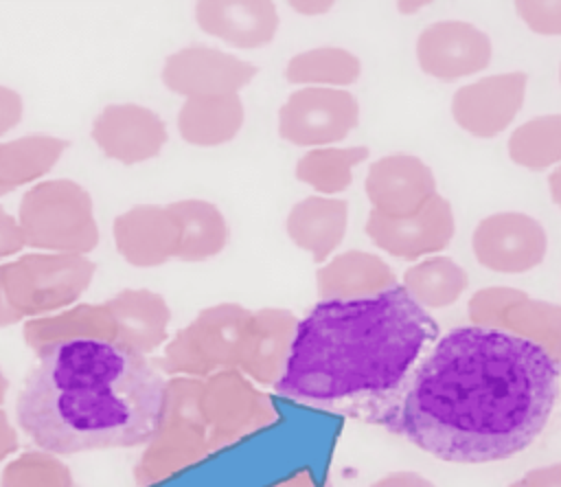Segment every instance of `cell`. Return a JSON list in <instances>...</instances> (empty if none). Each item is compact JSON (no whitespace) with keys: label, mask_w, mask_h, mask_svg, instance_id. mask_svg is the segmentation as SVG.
Masks as SVG:
<instances>
[{"label":"cell","mask_w":561,"mask_h":487,"mask_svg":"<svg viewBox=\"0 0 561 487\" xmlns=\"http://www.w3.org/2000/svg\"><path fill=\"white\" fill-rule=\"evenodd\" d=\"M548 191H550V200L561 211V165L550 169V173H548Z\"/></svg>","instance_id":"cell-43"},{"label":"cell","mask_w":561,"mask_h":487,"mask_svg":"<svg viewBox=\"0 0 561 487\" xmlns=\"http://www.w3.org/2000/svg\"><path fill=\"white\" fill-rule=\"evenodd\" d=\"M178 224L180 261H206L219 254L228 244V224L224 213L208 200L186 197L167 204Z\"/></svg>","instance_id":"cell-24"},{"label":"cell","mask_w":561,"mask_h":487,"mask_svg":"<svg viewBox=\"0 0 561 487\" xmlns=\"http://www.w3.org/2000/svg\"><path fill=\"white\" fill-rule=\"evenodd\" d=\"M20 445L18 432L9 421V415L0 408V461H4L7 456H11Z\"/></svg>","instance_id":"cell-40"},{"label":"cell","mask_w":561,"mask_h":487,"mask_svg":"<svg viewBox=\"0 0 561 487\" xmlns=\"http://www.w3.org/2000/svg\"><path fill=\"white\" fill-rule=\"evenodd\" d=\"M559 380L561 364L533 342L502 329L456 327L416 369L394 426L440 461H504L543 432Z\"/></svg>","instance_id":"cell-1"},{"label":"cell","mask_w":561,"mask_h":487,"mask_svg":"<svg viewBox=\"0 0 561 487\" xmlns=\"http://www.w3.org/2000/svg\"><path fill=\"white\" fill-rule=\"evenodd\" d=\"M559 83H561V64H559Z\"/></svg>","instance_id":"cell-46"},{"label":"cell","mask_w":561,"mask_h":487,"mask_svg":"<svg viewBox=\"0 0 561 487\" xmlns=\"http://www.w3.org/2000/svg\"><path fill=\"white\" fill-rule=\"evenodd\" d=\"M245 110L239 94L186 99L178 112V132L195 147H217L230 143L243 127Z\"/></svg>","instance_id":"cell-25"},{"label":"cell","mask_w":561,"mask_h":487,"mask_svg":"<svg viewBox=\"0 0 561 487\" xmlns=\"http://www.w3.org/2000/svg\"><path fill=\"white\" fill-rule=\"evenodd\" d=\"M414 55L421 72L451 83L486 70L493 59V42L473 22L436 20L416 35Z\"/></svg>","instance_id":"cell-12"},{"label":"cell","mask_w":561,"mask_h":487,"mask_svg":"<svg viewBox=\"0 0 561 487\" xmlns=\"http://www.w3.org/2000/svg\"><path fill=\"white\" fill-rule=\"evenodd\" d=\"M199 410L206 423L210 452L256 434L278 419L272 399L239 369H226L202 380Z\"/></svg>","instance_id":"cell-8"},{"label":"cell","mask_w":561,"mask_h":487,"mask_svg":"<svg viewBox=\"0 0 561 487\" xmlns=\"http://www.w3.org/2000/svg\"><path fill=\"white\" fill-rule=\"evenodd\" d=\"M167 380L147 355L107 340L50 349L26 375L15 417L26 437L57 456L147 443Z\"/></svg>","instance_id":"cell-2"},{"label":"cell","mask_w":561,"mask_h":487,"mask_svg":"<svg viewBox=\"0 0 561 487\" xmlns=\"http://www.w3.org/2000/svg\"><path fill=\"white\" fill-rule=\"evenodd\" d=\"M359 123V103L344 88H298L278 110V134L298 147H333Z\"/></svg>","instance_id":"cell-9"},{"label":"cell","mask_w":561,"mask_h":487,"mask_svg":"<svg viewBox=\"0 0 561 487\" xmlns=\"http://www.w3.org/2000/svg\"><path fill=\"white\" fill-rule=\"evenodd\" d=\"M298 318L283 307H263L252 312L237 355V369L252 382L263 386H276L283 377Z\"/></svg>","instance_id":"cell-17"},{"label":"cell","mask_w":561,"mask_h":487,"mask_svg":"<svg viewBox=\"0 0 561 487\" xmlns=\"http://www.w3.org/2000/svg\"><path fill=\"white\" fill-rule=\"evenodd\" d=\"M20 320H22V318L13 312V307H11L9 301H7L4 285H2V265H0V327L15 325V322H20Z\"/></svg>","instance_id":"cell-42"},{"label":"cell","mask_w":561,"mask_h":487,"mask_svg":"<svg viewBox=\"0 0 561 487\" xmlns=\"http://www.w3.org/2000/svg\"><path fill=\"white\" fill-rule=\"evenodd\" d=\"M202 380L169 377L162 397V410L147 450L140 454L134 480L138 487H151L169 476L193 467L208 452V432L199 410Z\"/></svg>","instance_id":"cell-5"},{"label":"cell","mask_w":561,"mask_h":487,"mask_svg":"<svg viewBox=\"0 0 561 487\" xmlns=\"http://www.w3.org/2000/svg\"><path fill=\"white\" fill-rule=\"evenodd\" d=\"M26 246L57 254H88L99 246V226L90 193L70 178L31 186L18 208Z\"/></svg>","instance_id":"cell-4"},{"label":"cell","mask_w":561,"mask_h":487,"mask_svg":"<svg viewBox=\"0 0 561 487\" xmlns=\"http://www.w3.org/2000/svg\"><path fill=\"white\" fill-rule=\"evenodd\" d=\"M26 246L20 222L0 206V259L18 254Z\"/></svg>","instance_id":"cell-35"},{"label":"cell","mask_w":561,"mask_h":487,"mask_svg":"<svg viewBox=\"0 0 561 487\" xmlns=\"http://www.w3.org/2000/svg\"><path fill=\"white\" fill-rule=\"evenodd\" d=\"M270 487H331V483L316 478V474L309 467H300L294 474H289L287 478H283Z\"/></svg>","instance_id":"cell-39"},{"label":"cell","mask_w":561,"mask_h":487,"mask_svg":"<svg viewBox=\"0 0 561 487\" xmlns=\"http://www.w3.org/2000/svg\"><path fill=\"white\" fill-rule=\"evenodd\" d=\"M526 296L524 290L511 285H486L476 290L467 303V316L473 327L500 329L504 312Z\"/></svg>","instance_id":"cell-33"},{"label":"cell","mask_w":561,"mask_h":487,"mask_svg":"<svg viewBox=\"0 0 561 487\" xmlns=\"http://www.w3.org/2000/svg\"><path fill=\"white\" fill-rule=\"evenodd\" d=\"M364 230L379 250L405 261H421V257H434L449 248L456 217L449 200L438 193L412 217L394 219L370 208Z\"/></svg>","instance_id":"cell-14"},{"label":"cell","mask_w":561,"mask_h":487,"mask_svg":"<svg viewBox=\"0 0 561 487\" xmlns=\"http://www.w3.org/2000/svg\"><path fill=\"white\" fill-rule=\"evenodd\" d=\"M66 147L68 140L48 134H26L0 143V195L44 178Z\"/></svg>","instance_id":"cell-26"},{"label":"cell","mask_w":561,"mask_h":487,"mask_svg":"<svg viewBox=\"0 0 561 487\" xmlns=\"http://www.w3.org/2000/svg\"><path fill=\"white\" fill-rule=\"evenodd\" d=\"M397 274L386 259L366 250H344L316 272L320 301H357L394 290Z\"/></svg>","instance_id":"cell-20"},{"label":"cell","mask_w":561,"mask_h":487,"mask_svg":"<svg viewBox=\"0 0 561 487\" xmlns=\"http://www.w3.org/2000/svg\"><path fill=\"white\" fill-rule=\"evenodd\" d=\"M256 72L254 64L232 53L193 44L164 59L160 79L164 88L184 99H210L239 94Z\"/></svg>","instance_id":"cell-13"},{"label":"cell","mask_w":561,"mask_h":487,"mask_svg":"<svg viewBox=\"0 0 561 487\" xmlns=\"http://www.w3.org/2000/svg\"><path fill=\"white\" fill-rule=\"evenodd\" d=\"M7 388H9V382H7V377H4V373H2V369H0V404H2L4 397H7Z\"/></svg>","instance_id":"cell-45"},{"label":"cell","mask_w":561,"mask_h":487,"mask_svg":"<svg viewBox=\"0 0 561 487\" xmlns=\"http://www.w3.org/2000/svg\"><path fill=\"white\" fill-rule=\"evenodd\" d=\"M500 329L524 338L546 351L552 360L561 364V305L543 298L524 296L511 305L502 320Z\"/></svg>","instance_id":"cell-31"},{"label":"cell","mask_w":561,"mask_h":487,"mask_svg":"<svg viewBox=\"0 0 561 487\" xmlns=\"http://www.w3.org/2000/svg\"><path fill=\"white\" fill-rule=\"evenodd\" d=\"M348 228V202L327 195H307L296 202L285 219L287 237L309 252L316 263H327L340 248Z\"/></svg>","instance_id":"cell-22"},{"label":"cell","mask_w":561,"mask_h":487,"mask_svg":"<svg viewBox=\"0 0 561 487\" xmlns=\"http://www.w3.org/2000/svg\"><path fill=\"white\" fill-rule=\"evenodd\" d=\"M370 149L366 145L351 147H318L305 151L296 167L294 175L302 184H309L318 195L335 197L353 184V169L368 158Z\"/></svg>","instance_id":"cell-29"},{"label":"cell","mask_w":561,"mask_h":487,"mask_svg":"<svg viewBox=\"0 0 561 487\" xmlns=\"http://www.w3.org/2000/svg\"><path fill=\"white\" fill-rule=\"evenodd\" d=\"M368 487H436V485L427 476H423L419 472L399 469V472H390V474L377 478Z\"/></svg>","instance_id":"cell-38"},{"label":"cell","mask_w":561,"mask_h":487,"mask_svg":"<svg viewBox=\"0 0 561 487\" xmlns=\"http://www.w3.org/2000/svg\"><path fill=\"white\" fill-rule=\"evenodd\" d=\"M427 4H430L427 0H403V2H397V9H399V13L412 15V13L421 11V9L427 7Z\"/></svg>","instance_id":"cell-44"},{"label":"cell","mask_w":561,"mask_h":487,"mask_svg":"<svg viewBox=\"0 0 561 487\" xmlns=\"http://www.w3.org/2000/svg\"><path fill=\"white\" fill-rule=\"evenodd\" d=\"M289 7L302 15H320L333 9L331 0H291Z\"/></svg>","instance_id":"cell-41"},{"label":"cell","mask_w":561,"mask_h":487,"mask_svg":"<svg viewBox=\"0 0 561 487\" xmlns=\"http://www.w3.org/2000/svg\"><path fill=\"white\" fill-rule=\"evenodd\" d=\"M252 312L239 303H217L202 309L164 347L158 369L171 377L206 380L237 369L239 344Z\"/></svg>","instance_id":"cell-7"},{"label":"cell","mask_w":561,"mask_h":487,"mask_svg":"<svg viewBox=\"0 0 561 487\" xmlns=\"http://www.w3.org/2000/svg\"><path fill=\"white\" fill-rule=\"evenodd\" d=\"M118 254L136 268L162 265L178 252V224L167 206L138 204L116 215L112 226Z\"/></svg>","instance_id":"cell-19"},{"label":"cell","mask_w":561,"mask_h":487,"mask_svg":"<svg viewBox=\"0 0 561 487\" xmlns=\"http://www.w3.org/2000/svg\"><path fill=\"white\" fill-rule=\"evenodd\" d=\"M364 191L373 211L386 217H412L436 195L438 184L432 167L414 154H386L370 162Z\"/></svg>","instance_id":"cell-15"},{"label":"cell","mask_w":561,"mask_h":487,"mask_svg":"<svg viewBox=\"0 0 561 487\" xmlns=\"http://www.w3.org/2000/svg\"><path fill=\"white\" fill-rule=\"evenodd\" d=\"M423 309H445L469 287L467 270L451 257L434 254L412 263L401 285Z\"/></svg>","instance_id":"cell-27"},{"label":"cell","mask_w":561,"mask_h":487,"mask_svg":"<svg viewBox=\"0 0 561 487\" xmlns=\"http://www.w3.org/2000/svg\"><path fill=\"white\" fill-rule=\"evenodd\" d=\"M506 151L511 162L526 171H546L561 165V112L519 123L508 134Z\"/></svg>","instance_id":"cell-30"},{"label":"cell","mask_w":561,"mask_h":487,"mask_svg":"<svg viewBox=\"0 0 561 487\" xmlns=\"http://www.w3.org/2000/svg\"><path fill=\"white\" fill-rule=\"evenodd\" d=\"M22 338L26 347L42 358L50 349L75 340L116 342V325L105 303H79L68 309L26 320Z\"/></svg>","instance_id":"cell-23"},{"label":"cell","mask_w":561,"mask_h":487,"mask_svg":"<svg viewBox=\"0 0 561 487\" xmlns=\"http://www.w3.org/2000/svg\"><path fill=\"white\" fill-rule=\"evenodd\" d=\"M476 261L497 274H524L543 263L548 233L543 224L522 211H497L482 217L471 235Z\"/></svg>","instance_id":"cell-10"},{"label":"cell","mask_w":561,"mask_h":487,"mask_svg":"<svg viewBox=\"0 0 561 487\" xmlns=\"http://www.w3.org/2000/svg\"><path fill=\"white\" fill-rule=\"evenodd\" d=\"M528 75L524 70L478 77L451 94L454 123L473 138H495L508 129L524 107Z\"/></svg>","instance_id":"cell-11"},{"label":"cell","mask_w":561,"mask_h":487,"mask_svg":"<svg viewBox=\"0 0 561 487\" xmlns=\"http://www.w3.org/2000/svg\"><path fill=\"white\" fill-rule=\"evenodd\" d=\"M193 13L204 33L243 50L270 44L280 24L270 0H202Z\"/></svg>","instance_id":"cell-18"},{"label":"cell","mask_w":561,"mask_h":487,"mask_svg":"<svg viewBox=\"0 0 561 487\" xmlns=\"http://www.w3.org/2000/svg\"><path fill=\"white\" fill-rule=\"evenodd\" d=\"M508 487H561V463L533 467Z\"/></svg>","instance_id":"cell-37"},{"label":"cell","mask_w":561,"mask_h":487,"mask_svg":"<svg viewBox=\"0 0 561 487\" xmlns=\"http://www.w3.org/2000/svg\"><path fill=\"white\" fill-rule=\"evenodd\" d=\"M0 487H77L70 467L53 452L28 450L9 461Z\"/></svg>","instance_id":"cell-32"},{"label":"cell","mask_w":561,"mask_h":487,"mask_svg":"<svg viewBox=\"0 0 561 487\" xmlns=\"http://www.w3.org/2000/svg\"><path fill=\"white\" fill-rule=\"evenodd\" d=\"M362 75V61L342 46H316L300 50L285 64V79L302 88H344Z\"/></svg>","instance_id":"cell-28"},{"label":"cell","mask_w":561,"mask_h":487,"mask_svg":"<svg viewBox=\"0 0 561 487\" xmlns=\"http://www.w3.org/2000/svg\"><path fill=\"white\" fill-rule=\"evenodd\" d=\"M24 114V103L22 97L9 88V86H0V136L11 132Z\"/></svg>","instance_id":"cell-36"},{"label":"cell","mask_w":561,"mask_h":487,"mask_svg":"<svg viewBox=\"0 0 561 487\" xmlns=\"http://www.w3.org/2000/svg\"><path fill=\"white\" fill-rule=\"evenodd\" d=\"M167 138L164 121L138 103H110L92 121V140L107 158L123 165L156 158Z\"/></svg>","instance_id":"cell-16"},{"label":"cell","mask_w":561,"mask_h":487,"mask_svg":"<svg viewBox=\"0 0 561 487\" xmlns=\"http://www.w3.org/2000/svg\"><path fill=\"white\" fill-rule=\"evenodd\" d=\"M116 325V342L140 355L153 353L167 340L171 309L151 290H123L103 301Z\"/></svg>","instance_id":"cell-21"},{"label":"cell","mask_w":561,"mask_h":487,"mask_svg":"<svg viewBox=\"0 0 561 487\" xmlns=\"http://www.w3.org/2000/svg\"><path fill=\"white\" fill-rule=\"evenodd\" d=\"M96 272L83 254L31 252L2 265V285L9 305L24 320L72 307Z\"/></svg>","instance_id":"cell-6"},{"label":"cell","mask_w":561,"mask_h":487,"mask_svg":"<svg viewBox=\"0 0 561 487\" xmlns=\"http://www.w3.org/2000/svg\"><path fill=\"white\" fill-rule=\"evenodd\" d=\"M434 329L401 287L357 301H320L298 322L274 390L298 401H335L401 384Z\"/></svg>","instance_id":"cell-3"},{"label":"cell","mask_w":561,"mask_h":487,"mask_svg":"<svg viewBox=\"0 0 561 487\" xmlns=\"http://www.w3.org/2000/svg\"><path fill=\"white\" fill-rule=\"evenodd\" d=\"M513 9L530 33L561 37V0H515Z\"/></svg>","instance_id":"cell-34"}]
</instances>
